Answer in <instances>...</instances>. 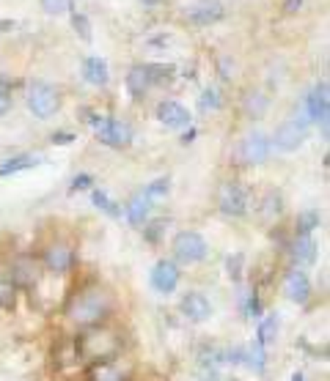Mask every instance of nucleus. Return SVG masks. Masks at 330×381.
Wrapping results in <instances>:
<instances>
[{"label":"nucleus","mask_w":330,"mask_h":381,"mask_svg":"<svg viewBox=\"0 0 330 381\" xmlns=\"http://www.w3.org/2000/svg\"><path fill=\"white\" fill-rule=\"evenodd\" d=\"M179 277H182L179 266H176L174 261L163 258V261H157V263H154V269H152V274H149V283H152V288H154L157 294L168 296V294H174V291H176Z\"/></svg>","instance_id":"8"},{"label":"nucleus","mask_w":330,"mask_h":381,"mask_svg":"<svg viewBox=\"0 0 330 381\" xmlns=\"http://www.w3.org/2000/svg\"><path fill=\"white\" fill-rule=\"evenodd\" d=\"M292 381H306V376H303V373H295V376H292Z\"/></svg>","instance_id":"38"},{"label":"nucleus","mask_w":330,"mask_h":381,"mask_svg":"<svg viewBox=\"0 0 330 381\" xmlns=\"http://www.w3.org/2000/svg\"><path fill=\"white\" fill-rule=\"evenodd\" d=\"M168 190H171V182H168V179H157V182H152V184L143 190V195L154 203V200H163V197L168 195Z\"/></svg>","instance_id":"27"},{"label":"nucleus","mask_w":330,"mask_h":381,"mask_svg":"<svg viewBox=\"0 0 330 381\" xmlns=\"http://www.w3.org/2000/svg\"><path fill=\"white\" fill-rule=\"evenodd\" d=\"M284 294L292 302H298V305L309 302V296H311V280H309V274L300 272V269H292L287 274V280H284Z\"/></svg>","instance_id":"15"},{"label":"nucleus","mask_w":330,"mask_h":381,"mask_svg":"<svg viewBox=\"0 0 330 381\" xmlns=\"http://www.w3.org/2000/svg\"><path fill=\"white\" fill-rule=\"evenodd\" d=\"M309 116H311V121H317L320 127H322V132L328 135V116H330V107H328V83L322 80V83H317L314 85V91L309 94Z\"/></svg>","instance_id":"11"},{"label":"nucleus","mask_w":330,"mask_h":381,"mask_svg":"<svg viewBox=\"0 0 330 381\" xmlns=\"http://www.w3.org/2000/svg\"><path fill=\"white\" fill-rule=\"evenodd\" d=\"M187 19L193 25H212V22L223 19V6L220 3H198L187 11Z\"/></svg>","instance_id":"18"},{"label":"nucleus","mask_w":330,"mask_h":381,"mask_svg":"<svg viewBox=\"0 0 330 381\" xmlns=\"http://www.w3.org/2000/svg\"><path fill=\"white\" fill-rule=\"evenodd\" d=\"M320 211H314V208H309V211H303L300 217H298V236H311L317 228H320Z\"/></svg>","instance_id":"24"},{"label":"nucleus","mask_w":330,"mask_h":381,"mask_svg":"<svg viewBox=\"0 0 330 381\" xmlns=\"http://www.w3.org/2000/svg\"><path fill=\"white\" fill-rule=\"evenodd\" d=\"M248 316H251V318H259V316H262V302H259L256 296L248 299Z\"/></svg>","instance_id":"34"},{"label":"nucleus","mask_w":330,"mask_h":381,"mask_svg":"<svg viewBox=\"0 0 330 381\" xmlns=\"http://www.w3.org/2000/svg\"><path fill=\"white\" fill-rule=\"evenodd\" d=\"M121 349H124L121 335L116 329L105 327V324L88 327V329H83L74 338L77 360H83L88 365H96V362H105V360H116V357H121Z\"/></svg>","instance_id":"2"},{"label":"nucleus","mask_w":330,"mask_h":381,"mask_svg":"<svg viewBox=\"0 0 330 381\" xmlns=\"http://www.w3.org/2000/svg\"><path fill=\"white\" fill-rule=\"evenodd\" d=\"M132 379V368L116 357V360H105L88 368V381H130Z\"/></svg>","instance_id":"10"},{"label":"nucleus","mask_w":330,"mask_h":381,"mask_svg":"<svg viewBox=\"0 0 330 381\" xmlns=\"http://www.w3.org/2000/svg\"><path fill=\"white\" fill-rule=\"evenodd\" d=\"M218 107H220V96H218V91H215V88H207L204 96H201V110L207 113V110H218Z\"/></svg>","instance_id":"31"},{"label":"nucleus","mask_w":330,"mask_h":381,"mask_svg":"<svg viewBox=\"0 0 330 381\" xmlns=\"http://www.w3.org/2000/svg\"><path fill=\"white\" fill-rule=\"evenodd\" d=\"M44 162L41 154H17L6 162H0V179H8L14 173H22V171H30V168H39Z\"/></svg>","instance_id":"17"},{"label":"nucleus","mask_w":330,"mask_h":381,"mask_svg":"<svg viewBox=\"0 0 330 381\" xmlns=\"http://www.w3.org/2000/svg\"><path fill=\"white\" fill-rule=\"evenodd\" d=\"M152 85H154V83H152L149 66H132V69H130V74H127V88H130V94H132L135 99H141Z\"/></svg>","instance_id":"21"},{"label":"nucleus","mask_w":330,"mask_h":381,"mask_svg":"<svg viewBox=\"0 0 330 381\" xmlns=\"http://www.w3.org/2000/svg\"><path fill=\"white\" fill-rule=\"evenodd\" d=\"M245 360H248V365L262 376L265 373V368H267V351H265V346L256 340L254 346H251V351H245Z\"/></svg>","instance_id":"25"},{"label":"nucleus","mask_w":330,"mask_h":381,"mask_svg":"<svg viewBox=\"0 0 330 381\" xmlns=\"http://www.w3.org/2000/svg\"><path fill=\"white\" fill-rule=\"evenodd\" d=\"M41 8L47 14H66L72 8V0H41Z\"/></svg>","instance_id":"30"},{"label":"nucleus","mask_w":330,"mask_h":381,"mask_svg":"<svg viewBox=\"0 0 330 381\" xmlns=\"http://www.w3.org/2000/svg\"><path fill=\"white\" fill-rule=\"evenodd\" d=\"M28 107H30V113H33L39 121H47V118H52V116L58 113L61 96H58V91H55L52 85H47V83H33L30 91H28Z\"/></svg>","instance_id":"4"},{"label":"nucleus","mask_w":330,"mask_h":381,"mask_svg":"<svg viewBox=\"0 0 330 381\" xmlns=\"http://www.w3.org/2000/svg\"><path fill=\"white\" fill-rule=\"evenodd\" d=\"M157 118L168 129H185V127H190V113L179 102H160L157 105Z\"/></svg>","instance_id":"16"},{"label":"nucleus","mask_w":330,"mask_h":381,"mask_svg":"<svg viewBox=\"0 0 330 381\" xmlns=\"http://www.w3.org/2000/svg\"><path fill=\"white\" fill-rule=\"evenodd\" d=\"M8 280H11L17 288H33L36 280H39V266H36V261L28 258V255L17 258V261L11 263V274H8Z\"/></svg>","instance_id":"14"},{"label":"nucleus","mask_w":330,"mask_h":381,"mask_svg":"<svg viewBox=\"0 0 330 381\" xmlns=\"http://www.w3.org/2000/svg\"><path fill=\"white\" fill-rule=\"evenodd\" d=\"M204 381H220V379H215V376H209V379H204Z\"/></svg>","instance_id":"39"},{"label":"nucleus","mask_w":330,"mask_h":381,"mask_svg":"<svg viewBox=\"0 0 330 381\" xmlns=\"http://www.w3.org/2000/svg\"><path fill=\"white\" fill-rule=\"evenodd\" d=\"M83 77H85V83H91V85H107L110 72H107L105 58H96V55L85 58V63H83Z\"/></svg>","instance_id":"20"},{"label":"nucleus","mask_w":330,"mask_h":381,"mask_svg":"<svg viewBox=\"0 0 330 381\" xmlns=\"http://www.w3.org/2000/svg\"><path fill=\"white\" fill-rule=\"evenodd\" d=\"M143 3H154V0H143Z\"/></svg>","instance_id":"40"},{"label":"nucleus","mask_w":330,"mask_h":381,"mask_svg":"<svg viewBox=\"0 0 330 381\" xmlns=\"http://www.w3.org/2000/svg\"><path fill=\"white\" fill-rule=\"evenodd\" d=\"M292 261L298 263V266H303V263H314L317 261V241L311 239V236H298L295 241H292Z\"/></svg>","instance_id":"22"},{"label":"nucleus","mask_w":330,"mask_h":381,"mask_svg":"<svg viewBox=\"0 0 330 381\" xmlns=\"http://www.w3.org/2000/svg\"><path fill=\"white\" fill-rule=\"evenodd\" d=\"M50 140H52L55 146H69V143L74 140V135H72V132H58V135H52Z\"/></svg>","instance_id":"33"},{"label":"nucleus","mask_w":330,"mask_h":381,"mask_svg":"<svg viewBox=\"0 0 330 381\" xmlns=\"http://www.w3.org/2000/svg\"><path fill=\"white\" fill-rule=\"evenodd\" d=\"M278 335V316H267L262 324H259V343L267 349Z\"/></svg>","instance_id":"26"},{"label":"nucleus","mask_w":330,"mask_h":381,"mask_svg":"<svg viewBox=\"0 0 330 381\" xmlns=\"http://www.w3.org/2000/svg\"><path fill=\"white\" fill-rule=\"evenodd\" d=\"M94 135L110 146V149H127L132 143V127L127 121H116V118H105V116H94L88 118Z\"/></svg>","instance_id":"3"},{"label":"nucleus","mask_w":330,"mask_h":381,"mask_svg":"<svg viewBox=\"0 0 330 381\" xmlns=\"http://www.w3.org/2000/svg\"><path fill=\"white\" fill-rule=\"evenodd\" d=\"M229 381H237V379H229Z\"/></svg>","instance_id":"41"},{"label":"nucleus","mask_w":330,"mask_h":381,"mask_svg":"<svg viewBox=\"0 0 330 381\" xmlns=\"http://www.w3.org/2000/svg\"><path fill=\"white\" fill-rule=\"evenodd\" d=\"M218 206L226 217H243L248 211V190L240 182H226L218 190Z\"/></svg>","instance_id":"7"},{"label":"nucleus","mask_w":330,"mask_h":381,"mask_svg":"<svg viewBox=\"0 0 330 381\" xmlns=\"http://www.w3.org/2000/svg\"><path fill=\"white\" fill-rule=\"evenodd\" d=\"M72 25H74V30L80 33V39L83 41H91V22H88V17L85 14H72Z\"/></svg>","instance_id":"29"},{"label":"nucleus","mask_w":330,"mask_h":381,"mask_svg":"<svg viewBox=\"0 0 330 381\" xmlns=\"http://www.w3.org/2000/svg\"><path fill=\"white\" fill-rule=\"evenodd\" d=\"M8 107H11V96H8L6 91H0V116H6Z\"/></svg>","instance_id":"36"},{"label":"nucleus","mask_w":330,"mask_h":381,"mask_svg":"<svg viewBox=\"0 0 330 381\" xmlns=\"http://www.w3.org/2000/svg\"><path fill=\"white\" fill-rule=\"evenodd\" d=\"M44 266L52 274H66L74 266V255H72V250L66 244H50L44 250Z\"/></svg>","instance_id":"13"},{"label":"nucleus","mask_w":330,"mask_h":381,"mask_svg":"<svg viewBox=\"0 0 330 381\" xmlns=\"http://www.w3.org/2000/svg\"><path fill=\"white\" fill-rule=\"evenodd\" d=\"M165 228V222H154L152 225V230H149V241H157V236H160V230Z\"/></svg>","instance_id":"37"},{"label":"nucleus","mask_w":330,"mask_h":381,"mask_svg":"<svg viewBox=\"0 0 330 381\" xmlns=\"http://www.w3.org/2000/svg\"><path fill=\"white\" fill-rule=\"evenodd\" d=\"M303 3H306V0H287V3H284V11H287V14H295L298 8H303Z\"/></svg>","instance_id":"35"},{"label":"nucleus","mask_w":330,"mask_h":381,"mask_svg":"<svg viewBox=\"0 0 330 381\" xmlns=\"http://www.w3.org/2000/svg\"><path fill=\"white\" fill-rule=\"evenodd\" d=\"M149 211H152V200L143 192H135L130 197V203H127V219H130V225L141 228L149 219Z\"/></svg>","instance_id":"19"},{"label":"nucleus","mask_w":330,"mask_h":381,"mask_svg":"<svg viewBox=\"0 0 330 381\" xmlns=\"http://www.w3.org/2000/svg\"><path fill=\"white\" fill-rule=\"evenodd\" d=\"M94 184V176H88V173H83V176H77L74 182H72V192H83L88 190Z\"/></svg>","instance_id":"32"},{"label":"nucleus","mask_w":330,"mask_h":381,"mask_svg":"<svg viewBox=\"0 0 330 381\" xmlns=\"http://www.w3.org/2000/svg\"><path fill=\"white\" fill-rule=\"evenodd\" d=\"M91 200H94V206L99 208V211H105L107 217H121V208H118V203L116 200H110V195L105 190H94L91 192Z\"/></svg>","instance_id":"23"},{"label":"nucleus","mask_w":330,"mask_h":381,"mask_svg":"<svg viewBox=\"0 0 330 381\" xmlns=\"http://www.w3.org/2000/svg\"><path fill=\"white\" fill-rule=\"evenodd\" d=\"M306 140H309V121L306 118H289V121H284L276 129V138H273L276 149H281V151H295Z\"/></svg>","instance_id":"6"},{"label":"nucleus","mask_w":330,"mask_h":381,"mask_svg":"<svg viewBox=\"0 0 330 381\" xmlns=\"http://www.w3.org/2000/svg\"><path fill=\"white\" fill-rule=\"evenodd\" d=\"M171 250H174L176 261H182V263H187V266H190V263L204 261V258H207V252H209V247H207L204 236H201V233H196V230H182V233H176V236H174Z\"/></svg>","instance_id":"5"},{"label":"nucleus","mask_w":330,"mask_h":381,"mask_svg":"<svg viewBox=\"0 0 330 381\" xmlns=\"http://www.w3.org/2000/svg\"><path fill=\"white\" fill-rule=\"evenodd\" d=\"M17 299V285L8 277H0V307H11Z\"/></svg>","instance_id":"28"},{"label":"nucleus","mask_w":330,"mask_h":381,"mask_svg":"<svg viewBox=\"0 0 330 381\" xmlns=\"http://www.w3.org/2000/svg\"><path fill=\"white\" fill-rule=\"evenodd\" d=\"M110 313H113V294H107L102 285H85L66 302V318L80 329L105 324Z\"/></svg>","instance_id":"1"},{"label":"nucleus","mask_w":330,"mask_h":381,"mask_svg":"<svg viewBox=\"0 0 330 381\" xmlns=\"http://www.w3.org/2000/svg\"><path fill=\"white\" fill-rule=\"evenodd\" d=\"M179 307H182L185 318L193 321V324H201V321H207V318L212 316V305H209V299H207L204 294H198V291L185 294L182 302H179Z\"/></svg>","instance_id":"12"},{"label":"nucleus","mask_w":330,"mask_h":381,"mask_svg":"<svg viewBox=\"0 0 330 381\" xmlns=\"http://www.w3.org/2000/svg\"><path fill=\"white\" fill-rule=\"evenodd\" d=\"M267 154H270V140L262 132L245 135L243 143H240V151H237V157H240L243 165H262L267 160Z\"/></svg>","instance_id":"9"}]
</instances>
